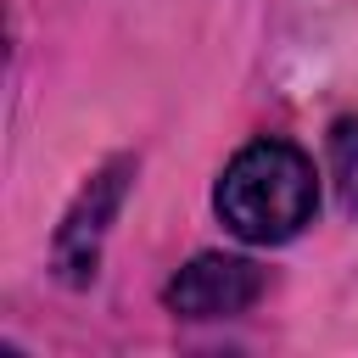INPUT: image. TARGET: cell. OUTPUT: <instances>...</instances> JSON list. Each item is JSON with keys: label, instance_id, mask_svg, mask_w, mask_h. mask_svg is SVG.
<instances>
[{"label": "cell", "instance_id": "1", "mask_svg": "<svg viewBox=\"0 0 358 358\" xmlns=\"http://www.w3.org/2000/svg\"><path fill=\"white\" fill-rule=\"evenodd\" d=\"M213 201H218V218L241 241L280 246L313 218L319 179H313V162L291 140H252L229 157Z\"/></svg>", "mask_w": 358, "mask_h": 358}, {"label": "cell", "instance_id": "2", "mask_svg": "<svg viewBox=\"0 0 358 358\" xmlns=\"http://www.w3.org/2000/svg\"><path fill=\"white\" fill-rule=\"evenodd\" d=\"M168 308L185 313V319H229V313H246L257 296H263V268L246 263V257H224V252H207L196 263H185L173 280H168Z\"/></svg>", "mask_w": 358, "mask_h": 358}, {"label": "cell", "instance_id": "3", "mask_svg": "<svg viewBox=\"0 0 358 358\" xmlns=\"http://www.w3.org/2000/svg\"><path fill=\"white\" fill-rule=\"evenodd\" d=\"M123 185H129V162L117 157V162H106V168L78 190L73 213H67L62 229H56V268H62V280L84 285V280L95 274L101 235H106V224H112V213H117V201H123Z\"/></svg>", "mask_w": 358, "mask_h": 358}, {"label": "cell", "instance_id": "4", "mask_svg": "<svg viewBox=\"0 0 358 358\" xmlns=\"http://www.w3.org/2000/svg\"><path fill=\"white\" fill-rule=\"evenodd\" d=\"M330 173H336L347 213H358V117H341L330 129Z\"/></svg>", "mask_w": 358, "mask_h": 358}]
</instances>
